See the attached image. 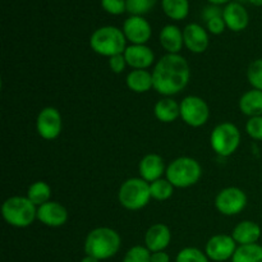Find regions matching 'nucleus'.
Returning a JSON list of instances; mask_svg holds the SVG:
<instances>
[{
    "label": "nucleus",
    "mask_w": 262,
    "mask_h": 262,
    "mask_svg": "<svg viewBox=\"0 0 262 262\" xmlns=\"http://www.w3.org/2000/svg\"><path fill=\"white\" fill-rule=\"evenodd\" d=\"M154 90L164 97L183 91L191 79L188 61L181 54H166L156 61L152 71Z\"/></svg>",
    "instance_id": "nucleus-1"
},
{
    "label": "nucleus",
    "mask_w": 262,
    "mask_h": 262,
    "mask_svg": "<svg viewBox=\"0 0 262 262\" xmlns=\"http://www.w3.org/2000/svg\"><path fill=\"white\" fill-rule=\"evenodd\" d=\"M120 245L122 238L117 230L107 227H99L87 234L84 239V252L100 261L109 260L119 252Z\"/></svg>",
    "instance_id": "nucleus-2"
},
{
    "label": "nucleus",
    "mask_w": 262,
    "mask_h": 262,
    "mask_svg": "<svg viewBox=\"0 0 262 262\" xmlns=\"http://www.w3.org/2000/svg\"><path fill=\"white\" fill-rule=\"evenodd\" d=\"M2 215L10 227L23 229L37 219V206L27 196H12L3 202Z\"/></svg>",
    "instance_id": "nucleus-3"
},
{
    "label": "nucleus",
    "mask_w": 262,
    "mask_h": 262,
    "mask_svg": "<svg viewBox=\"0 0 262 262\" xmlns=\"http://www.w3.org/2000/svg\"><path fill=\"white\" fill-rule=\"evenodd\" d=\"M90 46L96 54L109 59L114 55L124 54L127 49V38L123 30L114 26H105L97 28L92 33L90 37Z\"/></svg>",
    "instance_id": "nucleus-4"
},
{
    "label": "nucleus",
    "mask_w": 262,
    "mask_h": 262,
    "mask_svg": "<svg viewBox=\"0 0 262 262\" xmlns=\"http://www.w3.org/2000/svg\"><path fill=\"white\" fill-rule=\"evenodd\" d=\"M165 176L174 188H189L201 179L202 168L196 159L181 156L166 166Z\"/></svg>",
    "instance_id": "nucleus-5"
},
{
    "label": "nucleus",
    "mask_w": 262,
    "mask_h": 262,
    "mask_svg": "<svg viewBox=\"0 0 262 262\" xmlns=\"http://www.w3.org/2000/svg\"><path fill=\"white\" fill-rule=\"evenodd\" d=\"M119 204L129 211H138L147 206L151 200L150 183L145 179L129 178L120 186L118 192Z\"/></svg>",
    "instance_id": "nucleus-6"
},
{
    "label": "nucleus",
    "mask_w": 262,
    "mask_h": 262,
    "mask_svg": "<svg viewBox=\"0 0 262 262\" xmlns=\"http://www.w3.org/2000/svg\"><path fill=\"white\" fill-rule=\"evenodd\" d=\"M212 151L222 158L232 156L241 145V132L235 124L223 122L212 129L210 135Z\"/></svg>",
    "instance_id": "nucleus-7"
},
{
    "label": "nucleus",
    "mask_w": 262,
    "mask_h": 262,
    "mask_svg": "<svg viewBox=\"0 0 262 262\" xmlns=\"http://www.w3.org/2000/svg\"><path fill=\"white\" fill-rule=\"evenodd\" d=\"M181 118L187 125L200 128L210 118V107L202 97L189 95L181 101Z\"/></svg>",
    "instance_id": "nucleus-8"
},
{
    "label": "nucleus",
    "mask_w": 262,
    "mask_h": 262,
    "mask_svg": "<svg viewBox=\"0 0 262 262\" xmlns=\"http://www.w3.org/2000/svg\"><path fill=\"white\" fill-rule=\"evenodd\" d=\"M247 206V194L238 187H227L215 197V207L225 216L241 214Z\"/></svg>",
    "instance_id": "nucleus-9"
},
{
    "label": "nucleus",
    "mask_w": 262,
    "mask_h": 262,
    "mask_svg": "<svg viewBox=\"0 0 262 262\" xmlns=\"http://www.w3.org/2000/svg\"><path fill=\"white\" fill-rule=\"evenodd\" d=\"M63 129V119L58 109L46 106L38 113L36 119V130L38 136L46 141H53L60 136Z\"/></svg>",
    "instance_id": "nucleus-10"
},
{
    "label": "nucleus",
    "mask_w": 262,
    "mask_h": 262,
    "mask_svg": "<svg viewBox=\"0 0 262 262\" xmlns=\"http://www.w3.org/2000/svg\"><path fill=\"white\" fill-rule=\"evenodd\" d=\"M237 248V242L232 235L216 234L212 235L207 241L206 246H205V253L209 257V260L224 262L227 260H232Z\"/></svg>",
    "instance_id": "nucleus-11"
},
{
    "label": "nucleus",
    "mask_w": 262,
    "mask_h": 262,
    "mask_svg": "<svg viewBox=\"0 0 262 262\" xmlns=\"http://www.w3.org/2000/svg\"><path fill=\"white\" fill-rule=\"evenodd\" d=\"M123 33L132 45H146L151 37V26L141 15H130L123 25Z\"/></svg>",
    "instance_id": "nucleus-12"
},
{
    "label": "nucleus",
    "mask_w": 262,
    "mask_h": 262,
    "mask_svg": "<svg viewBox=\"0 0 262 262\" xmlns=\"http://www.w3.org/2000/svg\"><path fill=\"white\" fill-rule=\"evenodd\" d=\"M37 220L46 227H63L68 222V211L59 202L49 201L37 207Z\"/></svg>",
    "instance_id": "nucleus-13"
},
{
    "label": "nucleus",
    "mask_w": 262,
    "mask_h": 262,
    "mask_svg": "<svg viewBox=\"0 0 262 262\" xmlns=\"http://www.w3.org/2000/svg\"><path fill=\"white\" fill-rule=\"evenodd\" d=\"M183 38L184 46L191 53L202 54L209 48V35H207L206 30L197 23H191V25L186 26L183 31Z\"/></svg>",
    "instance_id": "nucleus-14"
},
{
    "label": "nucleus",
    "mask_w": 262,
    "mask_h": 262,
    "mask_svg": "<svg viewBox=\"0 0 262 262\" xmlns=\"http://www.w3.org/2000/svg\"><path fill=\"white\" fill-rule=\"evenodd\" d=\"M171 233L168 225L158 224L151 225L145 234V247L152 252H159V251H165L168 246L170 245Z\"/></svg>",
    "instance_id": "nucleus-15"
},
{
    "label": "nucleus",
    "mask_w": 262,
    "mask_h": 262,
    "mask_svg": "<svg viewBox=\"0 0 262 262\" xmlns=\"http://www.w3.org/2000/svg\"><path fill=\"white\" fill-rule=\"evenodd\" d=\"M138 171L141 178L148 183H152L160 179L166 171L165 161L158 154H147L141 159L138 164Z\"/></svg>",
    "instance_id": "nucleus-16"
},
{
    "label": "nucleus",
    "mask_w": 262,
    "mask_h": 262,
    "mask_svg": "<svg viewBox=\"0 0 262 262\" xmlns=\"http://www.w3.org/2000/svg\"><path fill=\"white\" fill-rule=\"evenodd\" d=\"M123 55L132 69H148L155 61V54L147 45L127 46Z\"/></svg>",
    "instance_id": "nucleus-17"
},
{
    "label": "nucleus",
    "mask_w": 262,
    "mask_h": 262,
    "mask_svg": "<svg viewBox=\"0 0 262 262\" xmlns=\"http://www.w3.org/2000/svg\"><path fill=\"white\" fill-rule=\"evenodd\" d=\"M223 18L225 20V25L233 32H241L246 30L250 22V17L243 7L239 3H229L223 10Z\"/></svg>",
    "instance_id": "nucleus-18"
},
{
    "label": "nucleus",
    "mask_w": 262,
    "mask_h": 262,
    "mask_svg": "<svg viewBox=\"0 0 262 262\" xmlns=\"http://www.w3.org/2000/svg\"><path fill=\"white\" fill-rule=\"evenodd\" d=\"M232 237L239 246L255 245L261 237V227L252 220H243L235 225Z\"/></svg>",
    "instance_id": "nucleus-19"
},
{
    "label": "nucleus",
    "mask_w": 262,
    "mask_h": 262,
    "mask_svg": "<svg viewBox=\"0 0 262 262\" xmlns=\"http://www.w3.org/2000/svg\"><path fill=\"white\" fill-rule=\"evenodd\" d=\"M159 40H160V45L168 54H179L184 46L183 31H181L174 25L163 27L159 35Z\"/></svg>",
    "instance_id": "nucleus-20"
},
{
    "label": "nucleus",
    "mask_w": 262,
    "mask_h": 262,
    "mask_svg": "<svg viewBox=\"0 0 262 262\" xmlns=\"http://www.w3.org/2000/svg\"><path fill=\"white\" fill-rule=\"evenodd\" d=\"M125 83L130 91L136 94H145L151 89H154L152 72H148L147 69H132L127 74Z\"/></svg>",
    "instance_id": "nucleus-21"
},
{
    "label": "nucleus",
    "mask_w": 262,
    "mask_h": 262,
    "mask_svg": "<svg viewBox=\"0 0 262 262\" xmlns=\"http://www.w3.org/2000/svg\"><path fill=\"white\" fill-rule=\"evenodd\" d=\"M154 114L160 122L173 123L174 120L181 118V105L171 97H164L155 104Z\"/></svg>",
    "instance_id": "nucleus-22"
},
{
    "label": "nucleus",
    "mask_w": 262,
    "mask_h": 262,
    "mask_svg": "<svg viewBox=\"0 0 262 262\" xmlns=\"http://www.w3.org/2000/svg\"><path fill=\"white\" fill-rule=\"evenodd\" d=\"M239 109L247 117H261L262 115V91L250 90L245 92L239 99Z\"/></svg>",
    "instance_id": "nucleus-23"
},
{
    "label": "nucleus",
    "mask_w": 262,
    "mask_h": 262,
    "mask_svg": "<svg viewBox=\"0 0 262 262\" xmlns=\"http://www.w3.org/2000/svg\"><path fill=\"white\" fill-rule=\"evenodd\" d=\"M26 196L32 204H35L38 207L46 202L51 201V187L46 182L37 181L28 187Z\"/></svg>",
    "instance_id": "nucleus-24"
},
{
    "label": "nucleus",
    "mask_w": 262,
    "mask_h": 262,
    "mask_svg": "<svg viewBox=\"0 0 262 262\" xmlns=\"http://www.w3.org/2000/svg\"><path fill=\"white\" fill-rule=\"evenodd\" d=\"M232 262H262V246L258 243L238 246Z\"/></svg>",
    "instance_id": "nucleus-25"
},
{
    "label": "nucleus",
    "mask_w": 262,
    "mask_h": 262,
    "mask_svg": "<svg viewBox=\"0 0 262 262\" xmlns=\"http://www.w3.org/2000/svg\"><path fill=\"white\" fill-rule=\"evenodd\" d=\"M163 10L169 18L174 20H182L188 15V0H163Z\"/></svg>",
    "instance_id": "nucleus-26"
},
{
    "label": "nucleus",
    "mask_w": 262,
    "mask_h": 262,
    "mask_svg": "<svg viewBox=\"0 0 262 262\" xmlns=\"http://www.w3.org/2000/svg\"><path fill=\"white\" fill-rule=\"evenodd\" d=\"M150 192L151 199L156 201H166L173 196L174 186L166 178H160L150 183Z\"/></svg>",
    "instance_id": "nucleus-27"
},
{
    "label": "nucleus",
    "mask_w": 262,
    "mask_h": 262,
    "mask_svg": "<svg viewBox=\"0 0 262 262\" xmlns=\"http://www.w3.org/2000/svg\"><path fill=\"white\" fill-rule=\"evenodd\" d=\"M176 262H209V257L199 248L186 247L179 251Z\"/></svg>",
    "instance_id": "nucleus-28"
},
{
    "label": "nucleus",
    "mask_w": 262,
    "mask_h": 262,
    "mask_svg": "<svg viewBox=\"0 0 262 262\" xmlns=\"http://www.w3.org/2000/svg\"><path fill=\"white\" fill-rule=\"evenodd\" d=\"M247 79L252 89L262 91V58L256 59L248 66Z\"/></svg>",
    "instance_id": "nucleus-29"
},
{
    "label": "nucleus",
    "mask_w": 262,
    "mask_h": 262,
    "mask_svg": "<svg viewBox=\"0 0 262 262\" xmlns=\"http://www.w3.org/2000/svg\"><path fill=\"white\" fill-rule=\"evenodd\" d=\"M156 0H127V12L132 15H141L150 12Z\"/></svg>",
    "instance_id": "nucleus-30"
},
{
    "label": "nucleus",
    "mask_w": 262,
    "mask_h": 262,
    "mask_svg": "<svg viewBox=\"0 0 262 262\" xmlns=\"http://www.w3.org/2000/svg\"><path fill=\"white\" fill-rule=\"evenodd\" d=\"M123 262H151V252L143 246H133L127 251Z\"/></svg>",
    "instance_id": "nucleus-31"
},
{
    "label": "nucleus",
    "mask_w": 262,
    "mask_h": 262,
    "mask_svg": "<svg viewBox=\"0 0 262 262\" xmlns=\"http://www.w3.org/2000/svg\"><path fill=\"white\" fill-rule=\"evenodd\" d=\"M101 7L109 14L119 15L127 10V0H101Z\"/></svg>",
    "instance_id": "nucleus-32"
},
{
    "label": "nucleus",
    "mask_w": 262,
    "mask_h": 262,
    "mask_svg": "<svg viewBox=\"0 0 262 262\" xmlns=\"http://www.w3.org/2000/svg\"><path fill=\"white\" fill-rule=\"evenodd\" d=\"M246 132L253 140L262 141V115L248 119L246 123Z\"/></svg>",
    "instance_id": "nucleus-33"
},
{
    "label": "nucleus",
    "mask_w": 262,
    "mask_h": 262,
    "mask_svg": "<svg viewBox=\"0 0 262 262\" xmlns=\"http://www.w3.org/2000/svg\"><path fill=\"white\" fill-rule=\"evenodd\" d=\"M107 63H109L110 71H112L113 73H115V74L123 73V72H124V69H125V67L128 66L123 54L112 56V58H109Z\"/></svg>",
    "instance_id": "nucleus-34"
},
{
    "label": "nucleus",
    "mask_w": 262,
    "mask_h": 262,
    "mask_svg": "<svg viewBox=\"0 0 262 262\" xmlns=\"http://www.w3.org/2000/svg\"><path fill=\"white\" fill-rule=\"evenodd\" d=\"M206 26H207V30H209L212 35H222V33L224 32L225 27H227L223 15L210 19L209 22H206Z\"/></svg>",
    "instance_id": "nucleus-35"
},
{
    "label": "nucleus",
    "mask_w": 262,
    "mask_h": 262,
    "mask_svg": "<svg viewBox=\"0 0 262 262\" xmlns=\"http://www.w3.org/2000/svg\"><path fill=\"white\" fill-rule=\"evenodd\" d=\"M220 15H223V10H220L219 8L215 7V5L206 8V9L204 10V13H202V18H204L205 22H209L212 18L220 17Z\"/></svg>",
    "instance_id": "nucleus-36"
},
{
    "label": "nucleus",
    "mask_w": 262,
    "mask_h": 262,
    "mask_svg": "<svg viewBox=\"0 0 262 262\" xmlns=\"http://www.w3.org/2000/svg\"><path fill=\"white\" fill-rule=\"evenodd\" d=\"M151 262H170V257L165 251L151 253Z\"/></svg>",
    "instance_id": "nucleus-37"
},
{
    "label": "nucleus",
    "mask_w": 262,
    "mask_h": 262,
    "mask_svg": "<svg viewBox=\"0 0 262 262\" xmlns=\"http://www.w3.org/2000/svg\"><path fill=\"white\" fill-rule=\"evenodd\" d=\"M81 262H100V260H97L96 257H92V256L86 255L83 258H82Z\"/></svg>",
    "instance_id": "nucleus-38"
},
{
    "label": "nucleus",
    "mask_w": 262,
    "mask_h": 262,
    "mask_svg": "<svg viewBox=\"0 0 262 262\" xmlns=\"http://www.w3.org/2000/svg\"><path fill=\"white\" fill-rule=\"evenodd\" d=\"M212 5H219V4H224V3H228L229 0H209Z\"/></svg>",
    "instance_id": "nucleus-39"
},
{
    "label": "nucleus",
    "mask_w": 262,
    "mask_h": 262,
    "mask_svg": "<svg viewBox=\"0 0 262 262\" xmlns=\"http://www.w3.org/2000/svg\"><path fill=\"white\" fill-rule=\"evenodd\" d=\"M251 4L256 5V7H262V0H248Z\"/></svg>",
    "instance_id": "nucleus-40"
}]
</instances>
